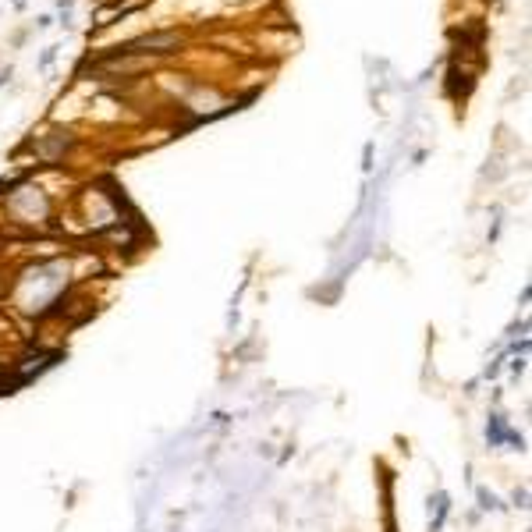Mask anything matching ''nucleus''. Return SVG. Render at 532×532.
Returning <instances> with one entry per match:
<instances>
[{
	"mask_svg": "<svg viewBox=\"0 0 532 532\" xmlns=\"http://www.w3.org/2000/svg\"><path fill=\"white\" fill-rule=\"evenodd\" d=\"M178 43H181L178 33H146V36H139L132 43L117 46V53H124V57H135V53H174Z\"/></svg>",
	"mask_w": 532,
	"mask_h": 532,
	"instance_id": "obj_1",
	"label": "nucleus"
}]
</instances>
